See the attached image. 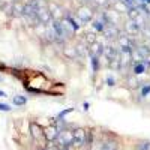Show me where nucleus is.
Listing matches in <instances>:
<instances>
[{
	"label": "nucleus",
	"mask_w": 150,
	"mask_h": 150,
	"mask_svg": "<svg viewBox=\"0 0 150 150\" xmlns=\"http://www.w3.org/2000/svg\"><path fill=\"white\" fill-rule=\"evenodd\" d=\"M57 140H59V146L60 147H69L72 146V141H74V131H63V132H60L59 137H57Z\"/></svg>",
	"instance_id": "obj_1"
},
{
	"label": "nucleus",
	"mask_w": 150,
	"mask_h": 150,
	"mask_svg": "<svg viewBox=\"0 0 150 150\" xmlns=\"http://www.w3.org/2000/svg\"><path fill=\"white\" fill-rule=\"evenodd\" d=\"M87 141V134L84 129H75L74 131V141H72V146L74 147H81L84 146Z\"/></svg>",
	"instance_id": "obj_2"
},
{
	"label": "nucleus",
	"mask_w": 150,
	"mask_h": 150,
	"mask_svg": "<svg viewBox=\"0 0 150 150\" xmlns=\"http://www.w3.org/2000/svg\"><path fill=\"white\" fill-rule=\"evenodd\" d=\"M36 14H38V18H39V23H48L50 20H51V12L45 8V5L38 8Z\"/></svg>",
	"instance_id": "obj_3"
},
{
	"label": "nucleus",
	"mask_w": 150,
	"mask_h": 150,
	"mask_svg": "<svg viewBox=\"0 0 150 150\" xmlns=\"http://www.w3.org/2000/svg\"><path fill=\"white\" fill-rule=\"evenodd\" d=\"M30 132H32V137L35 140L45 138V132L42 131V128L39 126V125H36V123H30Z\"/></svg>",
	"instance_id": "obj_4"
},
{
	"label": "nucleus",
	"mask_w": 150,
	"mask_h": 150,
	"mask_svg": "<svg viewBox=\"0 0 150 150\" xmlns=\"http://www.w3.org/2000/svg\"><path fill=\"white\" fill-rule=\"evenodd\" d=\"M77 15H78V18L81 20V21H90L92 18H93V12L89 9V8H80L78 9V12H77Z\"/></svg>",
	"instance_id": "obj_5"
},
{
	"label": "nucleus",
	"mask_w": 150,
	"mask_h": 150,
	"mask_svg": "<svg viewBox=\"0 0 150 150\" xmlns=\"http://www.w3.org/2000/svg\"><path fill=\"white\" fill-rule=\"evenodd\" d=\"M59 129L56 128V126H48L47 129H45V138L48 140V141H54L57 137H59Z\"/></svg>",
	"instance_id": "obj_6"
},
{
	"label": "nucleus",
	"mask_w": 150,
	"mask_h": 150,
	"mask_svg": "<svg viewBox=\"0 0 150 150\" xmlns=\"http://www.w3.org/2000/svg\"><path fill=\"white\" fill-rule=\"evenodd\" d=\"M102 150H119V149H117V144L114 141H108V143L104 144Z\"/></svg>",
	"instance_id": "obj_7"
},
{
	"label": "nucleus",
	"mask_w": 150,
	"mask_h": 150,
	"mask_svg": "<svg viewBox=\"0 0 150 150\" xmlns=\"http://www.w3.org/2000/svg\"><path fill=\"white\" fill-rule=\"evenodd\" d=\"M26 102H27L26 96H15V98H14V104H15V105H24Z\"/></svg>",
	"instance_id": "obj_8"
},
{
	"label": "nucleus",
	"mask_w": 150,
	"mask_h": 150,
	"mask_svg": "<svg viewBox=\"0 0 150 150\" xmlns=\"http://www.w3.org/2000/svg\"><path fill=\"white\" fill-rule=\"evenodd\" d=\"M144 69H146V66L141 63V62H140V63H135V68H134L135 74H143V72H144Z\"/></svg>",
	"instance_id": "obj_9"
},
{
	"label": "nucleus",
	"mask_w": 150,
	"mask_h": 150,
	"mask_svg": "<svg viewBox=\"0 0 150 150\" xmlns=\"http://www.w3.org/2000/svg\"><path fill=\"white\" fill-rule=\"evenodd\" d=\"M93 51H95V56L101 54V53H102V47L98 45V44H93Z\"/></svg>",
	"instance_id": "obj_10"
},
{
	"label": "nucleus",
	"mask_w": 150,
	"mask_h": 150,
	"mask_svg": "<svg viewBox=\"0 0 150 150\" xmlns=\"http://www.w3.org/2000/svg\"><path fill=\"white\" fill-rule=\"evenodd\" d=\"M137 150H150V143H141L137 147Z\"/></svg>",
	"instance_id": "obj_11"
},
{
	"label": "nucleus",
	"mask_w": 150,
	"mask_h": 150,
	"mask_svg": "<svg viewBox=\"0 0 150 150\" xmlns=\"http://www.w3.org/2000/svg\"><path fill=\"white\" fill-rule=\"evenodd\" d=\"M0 111H11V107L6 104H0Z\"/></svg>",
	"instance_id": "obj_12"
},
{
	"label": "nucleus",
	"mask_w": 150,
	"mask_h": 150,
	"mask_svg": "<svg viewBox=\"0 0 150 150\" xmlns=\"http://www.w3.org/2000/svg\"><path fill=\"white\" fill-rule=\"evenodd\" d=\"M95 29L104 30V26H102V23H99V21H95Z\"/></svg>",
	"instance_id": "obj_13"
},
{
	"label": "nucleus",
	"mask_w": 150,
	"mask_h": 150,
	"mask_svg": "<svg viewBox=\"0 0 150 150\" xmlns=\"http://www.w3.org/2000/svg\"><path fill=\"white\" fill-rule=\"evenodd\" d=\"M71 111H72V108H69V110H65V111H62L60 114H59V117H63L65 114H68V112H71Z\"/></svg>",
	"instance_id": "obj_14"
},
{
	"label": "nucleus",
	"mask_w": 150,
	"mask_h": 150,
	"mask_svg": "<svg viewBox=\"0 0 150 150\" xmlns=\"http://www.w3.org/2000/svg\"><path fill=\"white\" fill-rule=\"evenodd\" d=\"M149 92H150V86H149V87H144V90H143V96H146Z\"/></svg>",
	"instance_id": "obj_15"
},
{
	"label": "nucleus",
	"mask_w": 150,
	"mask_h": 150,
	"mask_svg": "<svg viewBox=\"0 0 150 150\" xmlns=\"http://www.w3.org/2000/svg\"><path fill=\"white\" fill-rule=\"evenodd\" d=\"M6 95H5V92H2V90H0V98H5Z\"/></svg>",
	"instance_id": "obj_16"
},
{
	"label": "nucleus",
	"mask_w": 150,
	"mask_h": 150,
	"mask_svg": "<svg viewBox=\"0 0 150 150\" xmlns=\"http://www.w3.org/2000/svg\"><path fill=\"white\" fill-rule=\"evenodd\" d=\"M38 150H45V149H38Z\"/></svg>",
	"instance_id": "obj_17"
}]
</instances>
